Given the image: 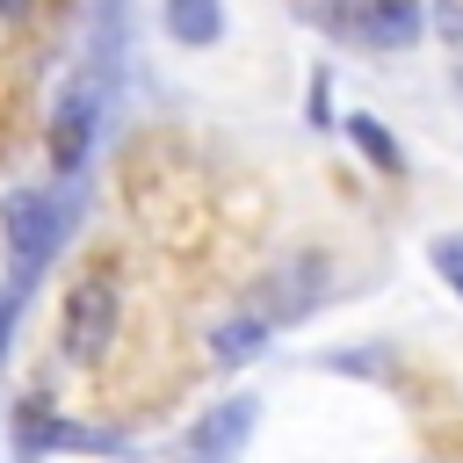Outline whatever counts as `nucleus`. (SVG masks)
Instances as JSON below:
<instances>
[{"label": "nucleus", "mask_w": 463, "mask_h": 463, "mask_svg": "<svg viewBox=\"0 0 463 463\" xmlns=\"http://www.w3.org/2000/svg\"><path fill=\"white\" fill-rule=\"evenodd\" d=\"M304 22H318L354 51H412L427 29L420 0H304Z\"/></svg>", "instance_id": "obj_1"}, {"label": "nucleus", "mask_w": 463, "mask_h": 463, "mask_svg": "<svg viewBox=\"0 0 463 463\" xmlns=\"http://www.w3.org/2000/svg\"><path fill=\"white\" fill-rule=\"evenodd\" d=\"M0 224H7V289L22 297V289H36V275L51 268V253H58V203L51 195H36V188H14L7 203H0Z\"/></svg>", "instance_id": "obj_2"}, {"label": "nucleus", "mask_w": 463, "mask_h": 463, "mask_svg": "<svg viewBox=\"0 0 463 463\" xmlns=\"http://www.w3.org/2000/svg\"><path fill=\"white\" fill-rule=\"evenodd\" d=\"M109 340H116V275L94 268V275H80V289L65 297V354H72V362H101Z\"/></svg>", "instance_id": "obj_3"}, {"label": "nucleus", "mask_w": 463, "mask_h": 463, "mask_svg": "<svg viewBox=\"0 0 463 463\" xmlns=\"http://www.w3.org/2000/svg\"><path fill=\"white\" fill-rule=\"evenodd\" d=\"M253 420H260V398H224L210 405L188 441H181V463H239V449L253 441Z\"/></svg>", "instance_id": "obj_4"}, {"label": "nucleus", "mask_w": 463, "mask_h": 463, "mask_svg": "<svg viewBox=\"0 0 463 463\" xmlns=\"http://www.w3.org/2000/svg\"><path fill=\"white\" fill-rule=\"evenodd\" d=\"M101 109V80H80V87H65V101H58V116H51V166L58 174H80V159H87V145H94V116Z\"/></svg>", "instance_id": "obj_5"}, {"label": "nucleus", "mask_w": 463, "mask_h": 463, "mask_svg": "<svg viewBox=\"0 0 463 463\" xmlns=\"http://www.w3.org/2000/svg\"><path fill=\"white\" fill-rule=\"evenodd\" d=\"M166 36L188 51H210L224 36V0H166Z\"/></svg>", "instance_id": "obj_6"}, {"label": "nucleus", "mask_w": 463, "mask_h": 463, "mask_svg": "<svg viewBox=\"0 0 463 463\" xmlns=\"http://www.w3.org/2000/svg\"><path fill=\"white\" fill-rule=\"evenodd\" d=\"M260 347H268V318H232V326H217V340H210V354H217L224 369L253 362Z\"/></svg>", "instance_id": "obj_7"}, {"label": "nucleus", "mask_w": 463, "mask_h": 463, "mask_svg": "<svg viewBox=\"0 0 463 463\" xmlns=\"http://www.w3.org/2000/svg\"><path fill=\"white\" fill-rule=\"evenodd\" d=\"M347 137H354V145H362V152H369L383 174H405V152L391 145V130H383V123H369V116H347Z\"/></svg>", "instance_id": "obj_8"}, {"label": "nucleus", "mask_w": 463, "mask_h": 463, "mask_svg": "<svg viewBox=\"0 0 463 463\" xmlns=\"http://www.w3.org/2000/svg\"><path fill=\"white\" fill-rule=\"evenodd\" d=\"M434 268L456 282V297H463V239H434Z\"/></svg>", "instance_id": "obj_9"}, {"label": "nucleus", "mask_w": 463, "mask_h": 463, "mask_svg": "<svg viewBox=\"0 0 463 463\" xmlns=\"http://www.w3.org/2000/svg\"><path fill=\"white\" fill-rule=\"evenodd\" d=\"M7 333H14V289L0 297V362H7Z\"/></svg>", "instance_id": "obj_10"}, {"label": "nucleus", "mask_w": 463, "mask_h": 463, "mask_svg": "<svg viewBox=\"0 0 463 463\" xmlns=\"http://www.w3.org/2000/svg\"><path fill=\"white\" fill-rule=\"evenodd\" d=\"M22 7H29V0H0V14H22Z\"/></svg>", "instance_id": "obj_11"}]
</instances>
